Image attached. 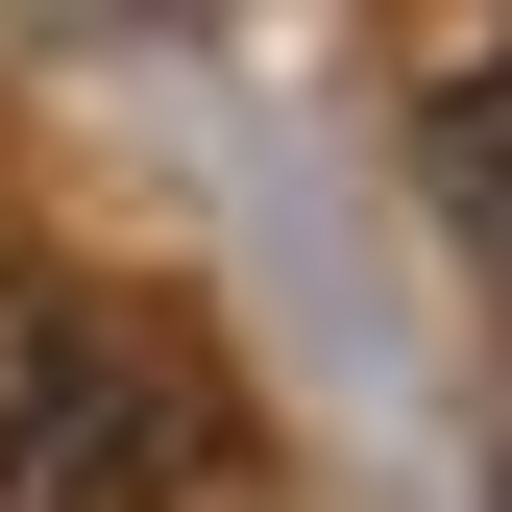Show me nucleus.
Here are the masks:
<instances>
[{
	"mask_svg": "<svg viewBox=\"0 0 512 512\" xmlns=\"http://www.w3.org/2000/svg\"><path fill=\"white\" fill-rule=\"evenodd\" d=\"M220 464V391H196V342H147V317H49V366H25V415H0V512H171Z\"/></svg>",
	"mask_w": 512,
	"mask_h": 512,
	"instance_id": "nucleus-1",
	"label": "nucleus"
},
{
	"mask_svg": "<svg viewBox=\"0 0 512 512\" xmlns=\"http://www.w3.org/2000/svg\"><path fill=\"white\" fill-rule=\"evenodd\" d=\"M439 220H464L488 269H512V49H488L464 98H439Z\"/></svg>",
	"mask_w": 512,
	"mask_h": 512,
	"instance_id": "nucleus-2",
	"label": "nucleus"
},
{
	"mask_svg": "<svg viewBox=\"0 0 512 512\" xmlns=\"http://www.w3.org/2000/svg\"><path fill=\"white\" fill-rule=\"evenodd\" d=\"M49 317H74V293H0V415H25V366H49Z\"/></svg>",
	"mask_w": 512,
	"mask_h": 512,
	"instance_id": "nucleus-3",
	"label": "nucleus"
}]
</instances>
